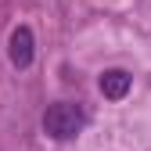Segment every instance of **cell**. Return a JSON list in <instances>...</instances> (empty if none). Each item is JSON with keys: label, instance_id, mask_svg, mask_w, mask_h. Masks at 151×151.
<instances>
[{"label": "cell", "instance_id": "6da1fadb", "mask_svg": "<svg viewBox=\"0 0 151 151\" xmlns=\"http://www.w3.org/2000/svg\"><path fill=\"white\" fill-rule=\"evenodd\" d=\"M83 122H86L83 108L79 104H68V101H58V104H50L43 111V129H47V137H54V140L76 137L83 129Z\"/></svg>", "mask_w": 151, "mask_h": 151}, {"label": "cell", "instance_id": "7a4b0ae2", "mask_svg": "<svg viewBox=\"0 0 151 151\" xmlns=\"http://www.w3.org/2000/svg\"><path fill=\"white\" fill-rule=\"evenodd\" d=\"M7 54H11V65H14V68H29V65H32V29H29V25H18V29L11 32Z\"/></svg>", "mask_w": 151, "mask_h": 151}, {"label": "cell", "instance_id": "3957f363", "mask_svg": "<svg viewBox=\"0 0 151 151\" xmlns=\"http://www.w3.org/2000/svg\"><path fill=\"white\" fill-rule=\"evenodd\" d=\"M129 86H133V79H129V72H122V68H111V72L101 76V93L108 101H122L129 93Z\"/></svg>", "mask_w": 151, "mask_h": 151}]
</instances>
